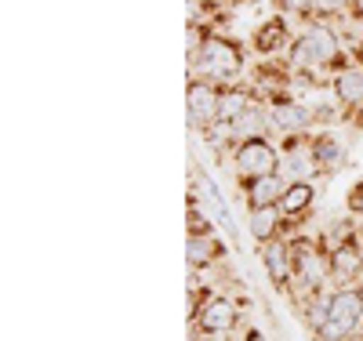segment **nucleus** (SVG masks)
Instances as JSON below:
<instances>
[{"label": "nucleus", "instance_id": "obj_20", "mask_svg": "<svg viewBox=\"0 0 363 341\" xmlns=\"http://www.w3.org/2000/svg\"><path fill=\"white\" fill-rule=\"evenodd\" d=\"M313 18L320 22H335V18H352V0H316L313 8Z\"/></svg>", "mask_w": 363, "mask_h": 341}, {"label": "nucleus", "instance_id": "obj_18", "mask_svg": "<svg viewBox=\"0 0 363 341\" xmlns=\"http://www.w3.org/2000/svg\"><path fill=\"white\" fill-rule=\"evenodd\" d=\"M225 247L218 243L215 233H200V236H189L186 240V258H189V269H211L215 262H222Z\"/></svg>", "mask_w": 363, "mask_h": 341}, {"label": "nucleus", "instance_id": "obj_22", "mask_svg": "<svg viewBox=\"0 0 363 341\" xmlns=\"http://www.w3.org/2000/svg\"><path fill=\"white\" fill-rule=\"evenodd\" d=\"M277 8H280V15H298V18H309L313 22L316 0H277Z\"/></svg>", "mask_w": 363, "mask_h": 341}, {"label": "nucleus", "instance_id": "obj_27", "mask_svg": "<svg viewBox=\"0 0 363 341\" xmlns=\"http://www.w3.org/2000/svg\"><path fill=\"white\" fill-rule=\"evenodd\" d=\"M244 341H262V330H255V327H251V330H247V337H244Z\"/></svg>", "mask_w": 363, "mask_h": 341}, {"label": "nucleus", "instance_id": "obj_5", "mask_svg": "<svg viewBox=\"0 0 363 341\" xmlns=\"http://www.w3.org/2000/svg\"><path fill=\"white\" fill-rule=\"evenodd\" d=\"M269 123L272 131L284 135V138H298V135H313L316 123H320V109L301 102V99H291L287 91H277L269 95Z\"/></svg>", "mask_w": 363, "mask_h": 341}, {"label": "nucleus", "instance_id": "obj_9", "mask_svg": "<svg viewBox=\"0 0 363 341\" xmlns=\"http://www.w3.org/2000/svg\"><path fill=\"white\" fill-rule=\"evenodd\" d=\"M258 258H262V269L269 276V284L277 291H291L294 287V262H291V240L277 236L258 247Z\"/></svg>", "mask_w": 363, "mask_h": 341}, {"label": "nucleus", "instance_id": "obj_1", "mask_svg": "<svg viewBox=\"0 0 363 341\" xmlns=\"http://www.w3.org/2000/svg\"><path fill=\"white\" fill-rule=\"evenodd\" d=\"M287 69L294 77H313V73H323V69H342L349 66L345 62V37L335 22H320L313 18L301 33L294 37L291 51H287Z\"/></svg>", "mask_w": 363, "mask_h": 341}, {"label": "nucleus", "instance_id": "obj_16", "mask_svg": "<svg viewBox=\"0 0 363 341\" xmlns=\"http://www.w3.org/2000/svg\"><path fill=\"white\" fill-rule=\"evenodd\" d=\"M255 102H258L255 87H247V84H225L222 99H218V128H233V123L244 116Z\"/></svg>", "mask_w": 363, "mask_h": 341}, {"label": "nucleus", "instance_id": "obj_21", "mask_svg": "<svg viewBox=\"0 0 363 341\" xmlns=\"http://www.w3.org/2000/svg\"><path fill=\"white\" fill-rule=\"evenodd\" d=\"M338 29H342V37H345L349 51H352V62H359V66H363V22L345 18V22H338Z\"/></svg>", "mask_w": 363, "mask_h": 341}, {"label": "nucleus", "instance_id": "obj_23", "mask_svg": "<svg viewBox=\"0 0 363 341\" xmlns=\"http://www.w3.org/2000/svg\"><path fill=\"white\" fill-rule=\"evenodd\" d=\"M200 233H215V229H211V218L200 211V200H189V236H200Z\"/></svg>", "mask_w": 363, "mask_h": 341}, {"label": "nucleus", "instance_id": "obj_6", "mask_svg": "<svg viewBox=\"0 0 363 341\" xmlns=\"http://www.w3.org/2000/svg\"><path fill=\"white\" fill-rule=\"evenodd\" d=\"M218 99H222V84H211L203 77H189V87H186V116H189V128L196 135L211 131L218 123Z\"/></svg>", "mask_w": 363, "mask_h": 341}, {"label": "nucleus", "instance_id": "obj_2", "mask_svg": "<svg viewBox=\"0 0 363 341\" xmlns=\"http://www.w3.org/2000/svg\"><path fill=\"white\" fill-rule=\"evenodd\" d=\"M247 69L244 47L225 33H207L203 44L196 47V55H189V77H203L211 84H240Z\"/></svg>", "mask_w": 363, "mask_h": 341}, {"label": "nucleus", "instance_id": "obj_3", "mask_svg": "<svg viewBox=\"0 0 363 341\" xmlns=\"http://www.w3.org/2000/svg\"><path fill=\"white\" fill-rule=\"evenodd\" d=\"M363 323V291L359 287H338L327 294L323 323L316 327V341H349Z\"/></svg>", "mask_w": 363, "mask_h": 341}, {"label": "nucleus", "instance_id": "obj_11", "mask_svg": "<svg viewBox=\"0 0 363 341\" xmlns=\"http://www.w3.org/2000/svg\"><path fill=\"white\" fill-rule=\"evenodd\" d=\"M313 157H316V167L320 174H338L349 160V138L338 135V131H313Z\"/></svg>", "mask_w": 363, "mask_h": 341}, {"label": "nucleus", "instance_id": "obj_8", "mask_svg": "<svg viewBox=\"0 0 363 341\" xmlns=\"http://www.w3.org/2000/svg\"><path fill=\"white\" fill-rule=\"evenodd\" d=\"M280 152H284L280 174H284L287 181H316V178H320V167H316V157H313V135L284 138Z\"/></svg>", "mask_w": 363, "mask_h": 341}, {"label": "nucleus", "instance_id": "obj_14", "mask_svg": "<svg viewBox=\"0 0 363 341\" xmlns=\"http://www.w3.org/2000/svg\"><path fill=\"white\" fill-rule=\"evenodd\" d=\"M196 185L203 189V200H207V207H211V214H215V222H218V229L236 243L240 240V229H236V218H233V211H229V203H225V196H222V189L215 185V178H211L203 167L196 171Z\"/></svg>", "mask_w": 363, "mask_h": 341}, {"label": "nucleus", "instance_id": "obj_13", "mask_svg": "<svg viewBox=\"0 0 363 341\" xmlns=\"http://www.w3.org/2000/svg\"><path fill=\"white\" fill-rule=\"evenodd\" d=\"M330 280H338L342 287H352L363 280V243L349 240L338 251H330Z\"/></svg>", "mask_w": 363, "mask_h": 341}, {"label": "nucleus", "instance_id": "obj_10", "mask_svg": "<svg viewBox=\"0 0 363 341\" xmlns=\"http://www.w3.org/2000/svg\"><path fill=\"white\" fill-rule=\"evenodd\" d=\"M291 44H294V37H291V22H287V15H272V18L258 22V29L251 33V47H255L262 58L287 55Z\"/></svg>", "mask_w": 363, "mask_h": 341}, {"label": "nucleus", "instance_id": "obj_29", "mask_svg": "<svg viewBox=\"0 0 363 341\" xmlns=\"http://www.w3.org/2000/svg\"><path fill=\"white\" fill-rule=\"evenodd\" d=\"M359 233H363V225H359Z\"/></svg>", "mask_w": 363, "mask_h": 341}, {"label": "nucleus", "instance_id": "obj_15", "mask_svg": "<svg viewBox=\"0 0 363 341\" xmlns=\"http://www.w3.org/2000/svg\"><path fill=\"white\" fill-rule=\"evenodd\" d=\"M330 91H335V102L345 109H363V66L349 62L335 77H330Z\"/></svg>", "mask_w": 363, "mask_h": 341}, {"label": "nucleus", "instance_id": "obj_19", "mask_svg": "<svg viewBox=\"0 0 363 341\" xmlns=\"http://www.w3.org/2000/svg\"><path fill=\"white\" fill-rule=\"evenodd\" d=\"M313 203H316V181H291L280 200V211L291 222V218H301L306 211H313Z\"/></svg>", "mask_w": 363, "mask_h": 341}, {"label": "nucleus", "instance_id": "obj_26", "mask_svg": "<svg viewBox=\"0 0 363 341\" xmlns=\"http://www.w3.org/2000/svg\"><path fill=\"white\" fill-rule=\"evenodd\" d=\"M352 18L363 22V0H352Z\"/></svg>", "mask_w": 363, "mask_h": 341}, {"label": "nucleus", "instance_id": "obj_24", "mask_svg": "<svg viewBox=\"0 0 363 341\" xmlns=\"http://www.w3.org/2000/svg\"><path fill=\"white\" fill-rule=\"evenodd\" d=\"M349 211H352V214H363V181L352 185V193H349Z\"/></svg>", "mask_w": 363, "mask_h": 341}, {"label": "nucleus", "instance_id": "obj_12", "mask_svg": "<svg viewBox=\"0 0 363 341\" xmlns=\"http://www.w3.org/2000/svg\"><path fill=\"white\" fill-rule=\"evenodd\" d=\"M287 178L284 174H265V178H251V181H240V193H244V203L247 211H258V207H277L287 193Z\"/></svg>", "mask_w": 363, "mask_h": 341}, {"label": "nucleus", "instance_id": "obj_7", "mask_svg": "<svg viewBox=\"0 0 363 341\" xmlns=\"http://www.w3.org/2000/svg\"><path fill=\"white\" fill-rule=\"evenodd\" d=\"M193 323H196L200 334H233L236 323H240V308H236L233 298L207 291L196 305V313H193Z\"/></svg>", "mask_w": 363, "mask_h": 341}, {"label": "nucleus", "instance_id": "obj_17", "mask_svg": "<svg viewBox=\"0 0 363 341\" xmlns=\"http://www.w3.org/2000/svg\"><path fill=\"white\" fill-rule=\"evenodd\" d=\"M247 229H251V240L262 247V243H269V240L284 236V229H291V222H287V214H284L280 203H277V207L247 211Z\"/></svg>", "mask_w": 363, "mask_h": 341}, {"label": "nucleus", "instance_id": "obj_28", "mask_svg": "<svg viewBox=\"0 0 363 341\" xmlns=\"http://www.w3.org/2000/svg\"><path fill=\"white\" fill-rule=\"evenodd\" d=\"M359 291H363V280H359Z\"/></svg>", "mask_w": 363, "mask_h": 341}, {"label": "nucleus", "instance_id": "obj_4", "mask_svg": "<svg viewBox=\"0 0 363 341\" xmlns=\"http://www.w3.org/2000/svg\"><path fill=\"white\" fill-rule=\"evenodd\" d=\"M229 164L240 181H251V178H265V174H280L284 152L269 138H244L229 149Z\"/></svg>", "mask_w": 363, "mask_h": 341}, {"label": "nucleus", "instance_id": "obj_25", "mask_svg": "<svg viewBox=\"0 0 363 341\" xmlns=\"http://www.w3.org/2000/svg\"><path fill=\"white\" fill-rule=\"evenodd\" d=\"M196 341H233V337L229 334H200Z\"/></svg>", "mask_w": 363, "mask_h": 341}]
</instances>
